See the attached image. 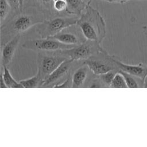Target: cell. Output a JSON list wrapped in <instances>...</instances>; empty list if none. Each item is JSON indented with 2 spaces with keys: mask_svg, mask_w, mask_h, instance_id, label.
I'll return each instance as SVG.
<instances>
[{
  "mask_svg": "<svg viewBox=\"0 0 147 147\" xmlns=\"http://www.w3.org/2000/svg\"><path fill=\"white\" fill-rule=\"evenodd\" d=\"M67 4L65 0H57L53 3V9L58 15H64L66 13Z\"/></svg>",
  "mask_w": 147,
  "mask_h": 147,
  "instance_id": "cell-20",
  "label": "cell"
},
{
  "mask_svg": "<svg viewBox=\"0 0 147 147\" xmlns=\"http://www.w3.org/2000/svg\"><path fill=\"white\" fill-rule=\"evenodd\" d=\"M57 1V0H53V1L55 2V1Z\"/></svg>",
  "mask_w": 147,
  "mask_h": 147,
  "instance_id": "cell-28",
  "label": "cell"
},
{
  "mask_svg": "<svg viewBox=\"0 0 147 147\" xmlns=\"http://www.w3.org/2000/svg\"><path fill=\"white\" fill-rule=\"evenodd\" d=\"M7 1L10 5L13 12L16 11L21 9L20 0H7Z\"/></svg>",
  "mask_w": 147,
  "mask_h": 147,
  "instance_id": "cell-22",
  "label": "cell"
},
{
  "mask_svg": "<svg viewBox=\"0 0 147 147\" xmlns=\"http://www.w3.org/2000/svg\"><path fill=\"white\" fill-rule=\"evenodd\" d=\"M99 1L107 2L108 3H124L127 2L129 0H98Z\"/></svg>",
  "mask_w": 147,
  "mask_h": 147,
  "instance_id": "cell-24",
  "label": "cell"
},
{
  "mask_svg": "<svg viewBox=\"0 0 147 147\" xmlns=\"http://www.w3.org/2000/svg\"><path fill=\"white\" fill-rule=\"evenodd\" d=\"M117 72L118 71L117 70H111L107 72L96 75L102 87H110L112 80Z\"/></svg>",
  "mask_w": 147,
  "mask_h": 147,
  "instance_id": "cell-16",
  "label": "cell"
},
{
  "mask_svg": "<svg viewBox=\"0 0 147 147\" xmlns=\"http://www.w3.org/2000/svg\"><path fill=\"white\" fill-rule=\"evenodd\" d=\"M67 4L66 13L79 17L82 12L84 11L87 3L84 0H65Z\"/></svg>",
  "mask_w": 147,
  "mask_h": 147,
  "instance_id": "cell-13",
  "label": "cell"
},
{
  "mask_svg": "<svg viewBox=\"0 0 147 147\" xmlns=\"http://www.w3.org/2000/svg\"><path fill=\"white\" fill-rule=\"evenodd\" d=\"M76 25L87 40L101 44L106 36V22L100 13L90 5L79 16Z\"/></svg>",
  "mask_w": 147,
  "mask_h": 147,
  "instance_id": "cell-2",
  "label": "cell"
},
{
  "mask_svg": "<svg viewBox=\"0 0 147 147\" xmlns=\"http://www.w3.org/2000/svg\"><path fill=\"white\" fill-rule=\"evenodd\" d=\"M3 69L1 71V77L2 78L4 83L6 87L9 88H22V86L20 83L19 82H17L14 78L12 76L8 67H1Z\"/></svg>",
  "mask_w": 147,
  "mask_h": 147,
  "instance_id": "cell-15",
  "label": "cell"
},
{
  "mask_svg": "<svg viewBox=\"0 0 147 147\" xmlns=\"http://www.w3.org/2000/svg\"><path fill=\"white\" fill-rule=\"evenodd\" d=\"M21 39L18 34L1 46V67H8L11 63Z\"/></svg>",
  "mask_w": 147,
  "mask_h": 147,
  "instance_id": "cell-10",
  "label": "cell"
},
{
  "mask_svg": "<svg viewBox=\"0 0 147 147\" xmlns=\"http://www.w3.org/2000/svg\"><path fill=\"white\" fill-rule=\"evenodd\" d=\"M117 57L115 56L109 55L105 50L91 56L84 60V63L93 74L100 75L111 70L118 71L115 62Z\"/></svg>",
  "mask_w": 147,
  "mask_h": 147,
  "instance_id": "cell-5",
  "label": "cell"
},
{
  "mask_svg": "<svg viewBox=\"0 0 147 147\" xmlns=\"http://www.w3.org/2000/svg\"><path fill=\"white\" fill-rule=\"evenodd\" d=\"M91 72L84 63L75 68L72 73V87H84Z\"/></svg>",
  "mask_w": 147,
  "mask_h": 147,
  "instance_id": "cell-12",
  "label": "cell"
},
{
  "mask_svg": "<svg viewBox=\"0 0 147 147\" xmlns=\"http://www.w3.org/2000/svg\"><path fill=\"white\" fill-rule=\"evenodd\" d=\"M84 1H85L87 2V0H84Z\"/></svg>",
  "mask_w": 147,
  "mask_h": 147,
  "instance_id": "cell-29",
  "label": "cell"
},
{
  "mask_svg": "<svg viewBox=\"0 0 147 147\" xmlns=\"http://www.w3.org/2000/svg\"><path fill=\"white\" fill-rule=\"evenodd\" d=\"M10 10H11V9L7 0H0L1 25L3 23V22H5V20L8 16Z\"/></svg>",
  "mask_w": 147,
  "mask_h": 147,
  "instance_id": "cell-18",
  "label": "cell"
},
{
  "mask_svg": "<svg viewBox=\"0 0 147 147\" xmlns=\"http://www.w3.org/2000/svg\"><path fill=\"white\" fill-rule=\"evenodd\" d=\"M20 83L22 86L23 87L28 88H35V87H41L42 83L39 79L37 74H36L33 76L28 79L21 80L19 81Z\"/></svg>",
  "mask_w": 147,
  "mask_h": 147,
  "instance_id": "cell-17",
  "label": "cell"
},
{
  "mask_svg": "<svg viewBox=\"0 0 147 147\" xmlns=\"http://www.w3.org/2000/svg\"><path fill=\"white\" fill-rule=\"evenodd\" d=\"M112 88H126L127 86L123 76L119 72H117L115 75L110 87Z\"/></svg>",
  "mask_w": 147,
  "mask_h": 147,
  "instance_id": "cell-19",
  "label": "cell"
},
{
  "mask_svg": "<svg viewBox=\"0 0 147 147\" xmlns=\"http://www.w3.org/2000/svg\"><path fill=\"white\" fill-rule=\"evenodd\" d=\"M115 62L118 71H122L130 74L144 82V79L147 75L146 66L141 63L137 65L125 64L120 61L118 57H117Z\"/></svg>",
  "mask_w": 147,
  "mask_h": 147,
  "instance_id": "cell-11",
  "label": "cell"
},
{
  "mask_svg": "<svg viewBox=\"0 0 147 147\" xmlns=\"http://www.w3.org/2000/svg\"><path fill=\"white\" fill-rule=\"evenodd\" d=\"M105 51L101 44L97 41L86 40L84 42L68 49L62 50L69 59L76 61H84L91 56Z\"/></svg>",
  "mask_w": 147,
  "mask_h": 147,
  "instance_id": "cell-6",
  "label": "cell"
},
{
  "mask_svg": "<svg viewBox=\"0 0 147 147\" xmlns=\"http://www.w3.org/2000/svg\"><path fill=\"white\" fill-rule=\"evenodd\" d=\"M24 1L25 0H20V4H21V9H22L24 6Z\"/></svg>",
  "mask_w": 147,
  "mask_h": 147,
  "instance_id": "cell-26",
  "label": "cell"
},
{
  "mask_svg": "<svg viewBox=\"0 0 147 147\" xmlns=\"http://www.w3.org/2000/svg\"><path fill=\"white\" fill-rule=\"evenodd\" d=\"M78 61L70 59L64 61L44 80L41 87H55L61 83L72 74L75 68L80 65H75Z\"/></svg>",
  "mask_w": 147,
  "mask_h": 147,
  "instance_id": "cell-8",
  "label": "cell"
},
{
  "mask_svg": "<svg viewBox=\"0 0 147 147\" xmlns=\"http://www.w3.org/2000/svg\"><path fill=\"white\" fill-rule=\"evenodd\" d=\"M124 77L125 80L126 81V84L127 86V87L130 88H137L139 87V85L137 82V80L135 79V76H133L132 75L128 74L127 72L122 71H118Z\"/></svg>",
  "mask_w": 147,
  "mask_h": 147,
  "instance_id": "cell-21",
  "label": "cell"
},
{
  "mask_svg": "<svg viewBox=\"0 0 147 147\" xmlns=\"http://www.w3.org/2000/svg\"><path fill=\"white\" fill-rule=\"evenodd\" d=\"M52 37L62 43L75 46L84 42L87 40L76 24L64 29Z\"/></svg>",
  "mask_w": 147,
  "mask_h": 147,
  "instance_id": "cell-9",
  "label": "cell"
},
{
  "mask_svg": "<svg viewBox=\"0 0 147 147\" xmlns=\"http://www.w3.org/2000/svg\"><path fill=\"white\" fill-rule=\"evenodd\" d=\"M46 19V14L39 6L30 4L24 5L22 9L13 12L9 19L1 25V45Z\"/></svg>",
  "mask_w": 147,
  "mask_h": 147,
  "instance_id": "cell-1",
  "label": "cell"
},
{
  "mask_svg": "<svg viewBox=\"0 0 147 147\" xmlns=\"http://www.w3.org/2000/svg\"><path fill=\"white\" fill-rule=\"evenodd\" d=\"M69 58L62 50L53 51H41L37 52V74L43 82L64 61Z\"/></svg>",
  "mask_w": 147,
  "mask_h": 147,
  "instance_id": "cell-3",
  "label": "cell"
},
{
  "mask_svg": "<svg viewBox=\"0 0 147 147\" xmlns=\"http://www.w3.org/2000/svg\"><path fill=\"white\" fill-rule=\"evenodd\" d=\"M34 5L39 6L46 14L47 19L59 16L53 9V0H33Z\"/></svg>",
  "mask_w": 147,
  "mask_h": 147,
  "instance_id": "cell-14",
  "label": "cell"
},
{
  "mask_svg": "<svg viewBox=\"0 0 147 147\" xmlns=\"http://www.w3.org/2000/svg\"><path fill=\"white\" fill-rule=\"evenodd\" d=\"M92 1V0H87V5H90L91 4V3Z\"/></svg>",
  "mask_w": 147,
  "mask_h": 147,
  "instance_id": "cell-27",
  "label": "cell"
},
{
  "mask_svg": "<svg viewBox=\"0 0 147 147\" xmlns=\"http://www.w3.org/2000/svg\"><path fill=\"white\" fill-rule=\"evenodd\" d=\"M75 47L76 46L62 43L52 37L30 39L25 41L22 45L23 48L37 52L68 49Z\"/></svg>",
  "mask_w": 147,
  "mask_h": 147,
  "instance_id": "cell-7",
  "label": "cell"
},
{
  "mask_svg": "<svg viewBox=\"0 0 147 147\" xmlns=\"http://www.w3.org/2000/svg\"><path fill=\"white\" fill-rule=\"evenodd\" d=\"M79 17L59 15L45 20L37 24L36 31L41 38L52 37L64 29L76 25Z\"/></svg>",
  "mask_w": 147,
  "mask_h": 147,
  "instance_id": "cell-4",
  "label": "cell"
},
{
  "mask_svg": "<svg viewBox=\"0 0 147 147\" xmlns=\"http://www.w3.org/2000/svg\"><path fill=\"white\" fill-rule=\"evenodd\" d=\"M72 74L61 83L56 86L55 87H72Z\"/></svg>",
  "mask_w": 147,
  "mask_h": 147,
  "instance_id": "cell-23",
  "label": "cell"
},
{
  "mask_svg": "<svg viewBox=\"0 0 147 147\" xmlns=\"http://www.w3.org/2000/svg\"><path fill=\"white\" fill-rule=\"evenodd\" d=\"M143 83H144V87H147V75L146 76L145 78L144 79Z\"/></svg>",
  "mask_w": 147,
  "mask_h": 147,
  "instance_id": "cell-25",
  "label": "cell"
}]
</instances>
